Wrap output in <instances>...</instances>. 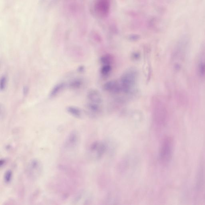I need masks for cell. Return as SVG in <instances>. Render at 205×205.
<instances>
[{"label": "cell", "instance_id": "cell-1", "mask_svg": "<svg viewBox=\"0 0 205 205\" xmlns=\"http://www.w3.org/2000/svg\"><path fill=\"white\" fill-rule=\"evenodd\" d=\"M173 141L170 137L164 138L162 142L160 152V160L163 164H167L171 160L173 155Z\"/></svg>", "mask_w": 205, "mask_h": 205}, {"label": "cell", "instance_id": "cell-2", "mask_svg": "<svg viewBox=\"0 0 205 205\" xmlns=\"http://www.w3.org/2000/svg\"><path fill=\"white\" fill-rule=\"evenodd\" d=\"M26 171L27 176L30 179L35 180L38 179L43 171L42 163L38 159H32L27 164Z\"/></svg>", "mask_w": 205, "mask_h": 205}, {"label": "cell", "instance_id": "cell-3", "mask_svg": "<svg viewBox=\"0 0 205 205\" xmlns=\"http://www.w3.org/2000/svg\"><path fill=\"white\" fill-rule=\"evenodd\" d=\"M79 135L77 131L73 130L69 133L64 142L63 147L67 151H72L76 149L79 142Z\"/></svg>", "mask_w": 205, "mask_h": 205}, {"label": "cell", "instance_id": "cell-4", "mask_svg": "<svg viewBox=\"0 0 205 205\" xmlns=\"http://www.w3.org/2000/svg\"><path fill=\"white\" fill-rule=\"evenodd\" d=\"M135 77L132 73L127 74L124 76L122 80L123 88L125 91H128L134 84Z\"/></svg>", "mask_w": 205, "mask_h": 205}, {"label": "cell", "instance_id": "cell-5", "mask_svg": "<svg viewBox=\"0 0 205 205\" xmlns=\"http://www.w3.org/2000/svg\"><path fill=\"white\" fill-rule=\"evenodd\" d=\"M88 99L92 103H99L101 102V98L99 93L95 90H91L88 94Z\"/></svg>", "mask_w": 205, "mask_h": 205}, {"label": "cell", "instance_id": "cell-6", "mask_svg": "<svg viewBox=\"0 0 205 205\" xmlns=\"http://www.w3.org/2000/svg\"><path fill=\"white\" fill-rule=\"evenodd\" d=\"M66 110L69 114L74 117L80 118L82 117V111L78 107L73 106H68L67 107Z\"/></svg>", "mask_w": 205, "mask_h": 205}, {"label": "cell", "instance_id": "cell-7", "mask_svg": "<svg viewBox=\"0 0 205 205\" xmlns=\"http://www.w3.org/2000/svg\"><path fill=\"white\" fill-rule=\"evenodd\" d=\"M65 84L63 83H59L56 85L52 89L49 94V97L53 98L58 95L65 88Z\"/></svg>", "mask_w": 205, "mask_h": 205}, {"label": "cell", "instance_id": "cell-8", "mask_svg": "<svg viewBox=\"0 0 205 205\" xmlns=\"http://www.w3.org/2000/svg\"><path fill=\"white\" fill-rule=\"evenodd\" d=\"M13 178V171L11 169H8L5 172L3 176L4 181L6 184H9Z\"/></svg>", "mask_w": 205, "mask_h": 205}, {"label": "cell", "instance_id": "cell-9", "mask_svg": "<svg viewBox=\"0 0 205 205\" xmlns=\"http://www.w3.org/2000/svg\"><path fill=\"white\" fill-rule=\"evenodd\" d=\"M199 75L202 78L205 77V59L200 61L198 66Z\"/></svg>", "mask_w": 205, "mask_h": 205}, {"label": "cell", "instance_id": "cell-10", "mask_svg": "<svg viewBox=\"0 0 205 205\" xmlns=\"http://www.w3.org/2000/svg\"><path fill=\"white\" fill-rule=\"evenodd\" d=\"M82 85V82L79 79H75L72 81L69 84L71 89H77L81 88Z\"/></svg>", "mask_w": 205, "mask_h": 205}, {"label": "cell", "instance_id": "cell-11", "mask_svg": "<svg viewBox=\"0 0 205 205\" xmlns=\"http://www.w3.org/2000/svg\"><path fill=\"white\" fill-rule=\"evenodd\" d=\"M119 86L116 82H111L107 83L105 86V89L108 91H116L119 89Z\"/></svg>", "mask_w": 205, "mask_h": 205}, {"label": "cell", "instance_id": "cell-12", "mask_svg": "<svg viewBox=\"0 0 205 205\" xmlns=\"http://www.w3.org/2000/svg\"><path fill=\"white\" fill-rule=\"evenodd\" d=\"M7 77L5 75H3L1 77V80H0V90L1 91H5L6 87H7Z\"/></svg>", "mask_w": 205, "mask_h": 205}, {"label": "cell", "instance_id": "cell-13", "mask_svg": "<svg viewBox=\"0 0 205 205\" xmlns=\"http://www.w3.org/2000/svg\"><path fill=\"white\" fill-rule=\"evenodd\" d=\"M110 70V67L108 66H106L103 69H102V72L104 74H106Z\"/></svg>", "mask_w": 205, "mask_h": 205}, {"label": "cell", "instance_id": "cell-14", "mask_svg": "<svg viewBox=\"0 0 205 205\" xmlns=\"http://www.w3.org/2000/svg\"><path fill=\"white\" fill-rule=\"evenodd\" d=\"M23 94L24 95H27L29 92V88L27 86H25L23 88Z\"/></svg>", "mask_w": 205, "mask_h": 205}, {"label": "cell", "instance_id": "cell-15", "mask_svg": "<svg viewBox=\"0 0 205 205\" xmlns=\"http://www.w3.org/2000/svg\"><path fill=\"white\" fill-rule=\"evenodd\" d=\"M6 163V160L5 159H2L1 160L0 163H1V167H3L5 166Z\"/></svg>", "mask_w": 205, "mask_h": 205}]
</instances>
